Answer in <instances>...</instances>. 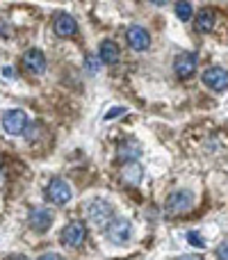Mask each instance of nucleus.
I'll return each instance as SVG.
<instances>
[{
	"mask_svg": "<svg viewBox=\"0 0 228 260\" xmlns=\"http://www.w3.org/2000/svg\"><path fill=\"white\" fill-rule=\"evenodd\" d=\"M85 215L91 226L103 229V226H108L112 221V206L108 201H103V199H96V201H89L85 206Z\"/></svg>",
	"mask_w": 228,
	"mask_h": 260,
	"instance_id": "1",
	"label": "nucleus"
},
{
	"mask_svg": "<svg viewBox=\"0 0 228 260\" xmlns=\"http://www.w3.org/2000/svg\"><path fill=\"white\" fill-rule=\"evenodd\" d=\"M105 235H108V240L112 244H125L133 238V224L128 219H123V217H116V219H112L108 224Z\"/></svg>",
	"mask_w": 228,
	"mask_h": 260,
	"instance_id": "2",
	"label": "nucleus"
},
{
	"mask_svg": "<svg viewBox=\"0 0 228 260\" xmlns=\"http://www.w3.org/2000/svg\"><path fill=\"white\" fill-rule=\"evenodd\" d=\"M192 206H194V197H192V192H187V189H176V192L167 199V212L174 217L187 212Z\"/></svg>",
	"mask_w": 228,
	"mask_h": 260,
	"instance_id": "3",
	"label": "nucleus"
},
{
	"mask_svg": "<svg viewBox=\"0 0 228 260\" xmlns=\"http://www.w3.org/2000/svg\"><path fill=\"white\" fill-rule=\"evenodd\" d=\"M46 197H48L50 203H55V206H62V203L71 201V187H69L67 180L62 178H53L48 185V189H46Z\"/></svg>",
	"mask_w": 228,
	"mask_h": 260,
	"instance_id": "4",
	"label": "nucleus"
},
{
	"mask_svg": "<svg viewBox=\"0 0 228 260\" xmlns=\"http://www.w3.org/2000/svg\"><path fill=\"white\" fill-rule=\"evenodd\" d=\"M87 238V229L82 221H69L62 231V244L67 247H80Z\"/></svg>",
	"mask_w": 228,
	"mask_h": 260,
	"instance_id": "5",
	"label": "nucleus"
},
{
	"mask_svg": "<svg viewBox=\"0 0 228 260\" xmlns=\"http://www.w3.org/2000/svg\"><path fill=\"white\" fill-rule=\"evenodd\" d=\"M203 82L215 91H226L228 89V71L221 67H210L203 73Z\"/></svg>",
	"mask_w": 228,
	"mask_h": 260,
	"instance_id": "6",
	"label": "nucleus"
},
{
	"mask_svg": "<svg viewBox=\"0 0 228 260\" xmlns=\"http://www.w3.org/2000/svg\"><path fill=\"white\" fill-rule=\"evenodd\" d=\"M174 71H176V76L183 78V80L192 78L194 73H197V55L194 53H180L174 62Z\"/></svg>",
	"mask_w": 228,
	"mask_h": 260,
	"instance_id": "7",
	"label": "nucleus"
},
{
	"mask_svg": "<svg viewBox=\"0 0 228 260\" xmlns=\"http://www.w3.org/2000/svg\"><path fill=\"white\" fill-rule=\"evenodd\" d=\"M25 126H27L25 112H21V110H9V112H5L3 128L7 130L9 135H21L23 130H25Z\"/></svg>",
	"mask_w": 228,
	"mask_h": 260,
	"instance_id": "8",
	"label": "nucleus"
},
{
	"mask_svg": "<svg viewBox=\"0 0 228 260\" xmlns=\"http://www.w3.org/2000/svg\"><path fill=\"white\" fill-rule=\"evenodd\" d=\"M23 67H25L30 73H35V76L44 73L46 71V57H44V53H41L39 48L25 50V55H23Z\"/></svg>",
	"mask_w": 228,
	"mask_h": 260,
	"instance_id": "9",
	"label": "nucleus"
},
{
	"mask_svg": "<svg viewBox=\"0 0 228 260\" xmlns=\"http://www.w3.org/2000/svg\"><path fill=\"white\" fill-rule=\"evenodd\" d=\"M53 224V212L48 208H32L30 212V226L37 231V233H46Z\"/></svg>",
	"mask_w": 228,
	"mask_h": 260,
	"instance_id": "10",
	"label": "nucleus"
},
{
	"mask_svg": "<svg viewBox=\"0 0 228 260\" xmlns=\"http://www.w3.org/2000/svg\"><path fill=\"white\" fill-rule=\"evenodd\" d=\"M125 37H128V44L133 50H146L151 46V37H148V32L142 25H133Z\"/></svg>",
	"mask_w": 228,
	"mask_h": 260,
	"instance_id": "11",
	"label": "nucleus"
},
{
	"mask_svg": "<svg viewBox=\"0 0 228 260\" xmlns=\"http://www.w3.org/2000/svg\"><path fill=\"white\" fill-rule=\"evenodd\" d=\"M55 32H57L59 37H73L78 32L76 18L69 16V14H57V16H55Z\"/></svg>",
	"mask_w": 228,
	"mask_h": 260,
	"instance_id": "12",
	"label": "nucleus"
},
{
	"mask_svg": "<svg viewBox=\"0 0 228 260\" xmlns=\"http://www.w3.org/2000/svg\"><path fill=\"white\" fill-rule=\"evenodd\" d=\"M99 55H101V62H105V64H116V62H119V46H116L114 41L105 39L103 44H101Z\"/></svg>",
	"mask_w": 228,
	"mask_h": 260,
	"instance_id": "13",
	"label": "nucleus"
},
{
	"mask_svg": "<svg viewBox=\"0 0 228 260\" xmlns=\"http://www.w3.org/2000/svg\"><path fill=\"white\" fill-rule=\"evenodd\" d=\"M121 178L128 185H139V180H142V167H139L137 162H128V165L121 169Z\"/></svg>",
	"mask_w": 228,
	"mask_h": 260,
	"instance_id": "14",
	"label": "nucleus"
},
{
	"mask_svg": "<svg viewBox=\"0 0 228 260\" xmlns=\"http://www.w3.org/2000/svg\"><path fill=\"white\" fill-rule=\"evenodd\" d=\"M142 155V146H139L135 139H128L119 146V157L121 160H135V157Z\"/></svg>",
	"mask_w": 228,
	"mask_h": 260,
	"instance_id": "15",
	"label": "nucleus"
},
{
	"mask_svg": "<svg viewBox=\"0 0 228 260\" xmlns=\"http://www.w3.org/2000/svg\"><path fill=\"white\" fill-rule=\"evenodd\" d=\"M215 27V12L212 9H201L197 16V30L199 32H210Z\"/></svg>",
	"mask_w": 228,
	"mask_h": 260,
	"instance_id": "16",
	"label": "nucleus"
},
{
	"mask_svg": "<svg viewBox=\"0 0 228 260\" xmlns=\"http://www.w3.org/2000/svg\"><path fill=\"white\" fill-rule=\"evenodd\" d=\"M176 16L180 21H189L192 18V3H176Z\"/></svg>",
	"mask_w": 228,
	"mask_h": 260,
	"instance_id": "17",
	"label": "nucleus"
},
{
	"mask_svg": "<svg viewBox=\"0 0 228 260\" xmlns=\"http://www.w3.org/2000/svg\"><path fill=\"white\" fill-rule=\"evenodd\" d=\"M187 240H189V244H192V247H199V249L206 247V242H203V238H201L199 233H189V235H187Z\"/></svg>",
	"mask_w": 228,
	"mask_h": 260,
	"instance_id": "18",
	"label": "nucleus"
},
{
	"mask_svg": "<svg viewBox=\"0 0 228 260\" xmlns=\"http://www.w3.org/2000/svg\"><path fill=\"white\" fill-rule=\"evenodd\" d=\"M217 260H228V242H224L217 249Z\"/></svg>",
	"mask_w": 228,
	"mask_h": 260,
	"instance_id": "19",
	"label": "nucleus"
},
{
	"mask_svg": "<svg viewBox=\"0 0 228 260\" xmlns=\"http://www.w3.org/2000/svg\"><path fill=\"white\" fill-rule=\"evenodd\" d=\"M123 112H125V108H114V110H110L108 117H105V119L110 121V119H116V114H123Z\"/></svg>",
	"mask_w": 228,
	"mask_h": 260,
	"instance_id": "20",
	"label": "nucleus"
},
{
	"mask_svg": "<svg viewBox=\"0 0 228 260\" xmlns=\"http://www.w3.org/2000/svg\"><path fill=\"white\" fill-rule=\"evenodd\" d=\"M39 260H62V258H59L57 253H44V256H41Z\"/></svg>",
	"mask_w": 228,
	"mask_h": 260,
	"instance_id": "21",
	"label": "nucleus"
},
{
	"mask_svg": "<svg viewBox=\"0 0 228 260\" xmlns=\"http://www.w3.org/2000/svg\"><path fill=\"white\" fill-rule=\"evenodd\" d=\"M178 260H201V258H199V256H180Z\"/></svg>",
	"mask_w": 228,
	"mask_h": 260,
	"instance_id": "22",
	"label": "nucleus"
},
{
	"mask_svg": "<svg viewBox=\"0 0 228 260\" xmlns=\"http://www.w3.org/2000/svg\"><path fill=\"white\" fill-rule=\"evenodd\" d=\"M12 260H27V258H25V256H14Z\"/></svg>",
	"mask_w": 228,
	"mask_h": 260,
	"instance_id": "23",
	"label": "nucleus"
}]
</instances>
